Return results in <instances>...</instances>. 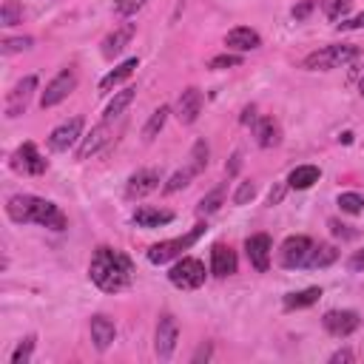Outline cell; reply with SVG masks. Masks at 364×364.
<instances>
[{"mask_svg":"<svg viewBox=\"0 0 364 364\" xmlns=\"http://www.w3.org/2000/svg\"><path fill=\"white\" fill-rule=\"evenodd\" d=\"M88 276L100 290L117 293V290L128 287V282L134 276V264L125 253H119L114 247H97L91 256V264H88Z\"/></svg>","mask_w":364,"mask_h":364,"instance_id":"cell-1","label":"cell"},{"mask_svg":"<svg viewBox=\"0 0 364 364\" xmlns=\"http://www.w3.org/2000/svg\"><path fill=\"white\" fill-rule=\"evenodd\" d=\"M6 213L17 225H43V228H51V230H63L65 228L63 210L54 202L40 199L34 193H14L6 202Z\"/></svg>","mask_w":364,"mask_h":364,"instance_id":"cell-2","label":"cell"},{"mask_svg":"<svg viewBox=\"0 0 364 364\" xmlns=\"http://www.w3.org/2000/svg\"><path fill=\"white\" fill-rule=\"evenodd\" d=\"M358 54L355 46H347V43H338V46H324L313 54L304 57V68L307 71H330V68H341L347 65L353 57Z\"/></svg>","mask_w":364,"mask_h":364,"instance_id":"cell-3","label":"cell"},{"mask_svg":"<svg viewBox=\"0 0 364 364\" xmlns=\"http://www.w3.org/2000/svg\"><path fill=\"white\" fill-rule=\"evenodd\" d=\"M202 233H205V225H196V228L188 230L185 236H176V239H165V242L151 245V247H148V262H154V264H165V262H171L173 256H179L182 250H188Z\"/></svg>","mask_w":364,"mask_h":364,"instance_id":"cell-4","label":"cell"},{"mask_svg":"<svg viewBox=\"0 0 364 364\" xmlns=\"http://www.w3.org/2000/svg\"><path fill=\"white\" fill-rule=\"evenodd\" d=\"M168 279H171V284H176L182 290H196V287L205 284V264L199 259H193V256H182L171 267Z\"/></svg>","mask_w":364,"mask_h":364,"instance_id":"cell-5","label":"cell"},{"mask_svg":"<svg viewBox=\"0 0 364 364\" xmlns=\"http://www.w3.org/2000/svg\"><path fill=\"white\" fill-rule=\"evenodd\" d=\"M176 338H179V327H176V318L171 313H162L159 321H156V336H154V350L162 361H168L176 350Z\"/></svg>","mask_w":364,"mask_h":364,"instance_id":"cell-6","label":"cell"},{"mask_svg":"<svg viewBox=\"0 0 364 364\" xmlns=\"http://www.w3.org/2000/svg\"><path fill=\"white\" fill-rule=\"evenodd\" d=\"M74 88H77V74H74V68H63V71L46 85V91H43V97H40V105H43V108H54V105L63 102Z\"/></svg>","mask_w":364,"mask_h":364,"instance_id":"cell-7","label":"cell"},{"mask_svg":"<svg viewBox=\"0 0 364 364\" xmlns=\"http://www.w3.org/2000/svg\"><path fill=\"white\" fill-rule=\"evenodd\" d=\"M313 250V242L307 236H287L279 247V264L282 267H301Z\"/></svg>","mask_w":364,"mask_h":364,"instance_id":"cell-8","label":"cell"},{"mask_svg":"<svg viewBox=\"0 0 364 364\" xmlns=\"http://www.w3.org/2000/svg\"><path fill=\"white\" fill-rule=\"evenodd\" d=\"M34 91H37V77H34V74L23 77V80L9 91V97H6V117H9V119L20 117V114L28 108V100H31Z\"/></svg>","mask_w":364,"mask_h":364,"instance_id":"cell-9","label":"cell"},{"mask_svg":"<svg viewBox=\"0 0 364 364\" xmlns=\"http://www.w3.org/2000/svg\"><path fill=\"white\" fill-rule=\"evenodd\" d=\"M82 139V117H71L63 125H57L48 134V148L51 151H68Z\"/></svg>","mask_w":364,"mask_h":364,"instance_id":"cell-10","label":"cell"},{"mask_svg":"<svg viewBox=\"0 0 364 364\" xmlns=\"http://www.w3.org/2000/svg\"><path fill=\"white\" fill-rule=\"evenodd\" d=\"M321 324H324V330H327L330 336H336V338H347L350 333L358 330L361 318H358L355 310H327L324 318H321Z\"/></svg>","mask_w":364,"mask_h":364,"instance_id":"cell-11","label":"cell"},{"mask_svg":"<svg viewBox=\"0 0 364 364\" xmlns=\"http://www.w3.org/2000/svg\"><path fill=\"white\" fill-rule=\"evenodd\" d=\"M11 168L20 171V173H43L46 171V159L37 154L34 142H23L14 154H11Z\"/></svg>","mask_w":364,"mask_h":364,"instance_id":"cell-12","label":"cell"},{"mask_svg":"<svg viewBox=\"0 0 364 364\" xmlns=\"http://www.w3.org/2000/svg\"><path fill=\"white\" fill-rule=\"evenodd\" d=\"M159 182H162V176H159L156 168H142V171H136V173L128 179L125 196H128V199H142V196L154 193V191L159 188Z\"/></svg>","mask_w":364,"mask_h":364,"instance_id":"cell-13","label":"cell"},{"mask_svg":"<svg viewBox=\"0 0 364 364\" xmlns=\"http://www.w3.org/2000/svg\"><path fill=\"white\" fill-rule=\"evenodd\" d=\"M245 250H247V259H250L253 270L264 273L270 267V250H273V245H270V236L267 233H253L245 242Z\"/></svg>","mask_w":364,"mask_h":364,"instance_id":"cell-14","label":"cell"},{"mask_svg":"<svg viewBox=\"0 0 364 364\" xmlns=\"http://www.w3.org/2000/svg\"><path fill=\"white\" fill-rule=\"evenodd\" d=\"M202 114V91L199 88H185L182 94H179V100H176V119L182 122V125H191V122H196V117Z\"/></svg>","mask_w":364,"mask_h":364,"instance_id":"cell-15","label":"cell"},{"mask_svg":"<svg viewBox=\"0 0 364 364\" xmlns=\"http://www.w3.org/2000/svg\"><path fill=\"white\" fill-rule=\"evenodd\" d=\"M108 139H111V125H108V119H105V122H100L97 128H91L88 136H82V142H80V148H77V159H88V156H94Z\"/></svg>","mask_w":364,"mask_h":364,"instance_id":"cell-16","label":"cell"},{"mask_svg":"<svg viewBox=\"0 0 364 364\" xmlns=\"http://www.w3.org/2000/svg\"><path fill=\"white\" fill-rule=\"evenodd\" d=\"M210 273L225 279L236 273V253L228 245H213L210 247Z\"/></svg>","mask_w":364,"mask_h":364,"instance_id":"cell-17","label":"cell"},{"mask_svg":"<svg viewBox=\"0 0 364 364\" xmlns=\"http://www.w3.org/2000/svg\"><path fill=\"white\" fill-rule=\"evenodd\" d=\"M225 46H228L230 51H253V48L262 46V37H259L253 28L239 26V28H230V31L225 34Z\"/></svg>","mask_w":364,"mask_h":364,"instance_id":"cell-18","label":"cell"},{"mask_svg":"<svg viewBox=\"0 0 364 364\" xmlns=\"http://www.w3.org/2000/svg\"><path fill=\"white\" fill-rule=\"evenodd\" d=\"M131 37H134V23H122L119 28H114V31L102 40V57L114 60L117 54H122V48L131 43Z\"/></svg>","mask_w":364,"mask_h":364,"instance_id":"cell-19","label":"cell"},{"mask_svg":"<svg viewBox=\"0 0 364 364\" xmlns=\"http://www.w3.org/2000/svg\"><path fill=\"white\" fill-rule=\"evenodd\" d=\"M114 338H117L114 321L105 318V316H91V341H94V347L97 350H108L114 344Z\"/></svg>","mask_w":364,"mask_h":364,"instance_id":"cell-20","label":"cell"},{"mask_svg":"<svg viewBox=\"0 0 364 364\" xmlns=\"http://www.w3.org/2000/svg\"><path fill=\"white\" fill-rule=\"evenodd\" d=\"M171 219H173L171 210H159V208H148V205L134 210V222L139 228H159V225H168Z\"/></svg>","mask_w":364,"mask_h":364,"instance_id":"cell-21","label":"cell"},{"mask_svg":"<svg viewBox=\"0 0 364 364\" xmlns=\"http://www.w3.org/2000/svg\"><path fill=\"white\" fill-rule=\"evenodd\" d=\"M253 134H256V142L262 148H273L279 142V125L273 122V117H259L253 122Z\"/></svg>","mask_w":364,"mask_h":364,"instance_id":"cell-22","label":"cell"},{"mask_svg":"<svg viewBox=\"0 0 364 364\" xmlns=\"http://www.w3.org/2000/svg\"><path fill=\"white\" fill-rule=\"evenodd\" d=\"M139 63H136V57H131V60H125V63H119L114 71H108L102 80H100V88L102 91H111L114 85H119V82H125L131 74H134V68H136Z\"/></svg>","mask_w":364,"mask_h":364,"instance_id":"cell-23","label":"cell"},{"mask_svg":"<svg viewBox=\"0 0 364 364\" xmlns=\"http://www.w3.org/2000/svg\"><path fill=\"white\" fill-rule=\"evenodd\" d=\"M318 176H321V171H318L316 165H299V168L290 171L287 185L296 188V191H304V188H310L313 182H318Z\"/></svg>","mask_w":364,"mask_h":364,"instance_id":"cell-24","label":"cell"},{"mask_svg":"<svg viewBox=\"0 0 364 364\" xmlns=\"http://www.w3.org/2000/svg\"><path fill=\"white\" fill-rule=\"evenodd\" d=\"M338 259V250L333 247V245H313V250H310V256H307V267H313V270H318V267H327V264H333Z\"/></svg>","mask_w":364,"mask_h":364,"instance_id":"cell-25","label":"cell"},{"mask_svg":"<svg viewBox=\"0 0 364 364\" xmlns=\"http://www.w3.org/2000/svg\"><path fill=\"white\" fill-rule=\"evenodd\" d=\"M318 296H321V287H304V290H299V293H287V296H284V307H287V310H301V307L316 304Z\"/></svg>","mask_w":364,"mask_h":364,"instance_id":"cell-26","label":"cell"},{"mask_svg":"<svg viewBox=\"0 0 364 364\" xmlns=\"http://www.w3.org/2000/svg\"><path fill=\"white\" fill-rule=\"evenodd\" d=\"M168 114H171V108H168V105H159V108L148 117V122H145V128H142V139H145V142H151V139H156V136H159V131L165 128Z\"/></svg>","mask_w":364,"mask_h":364,"instance_id":"cell-27","label":"cell"},{"mask_svg":"<svg viewBox=\"0 0 364 364\" xmlns=\"http://www.w3.org/2000/svg\"><path fill=\"white\" fill-rule=\"evenodd\" d=\"M134 94H136V88H122V91H117L114 94V100L108 102V108H105V119L111 122V119H117L131 102H134Z\"/></svg>","mask_w":364,"mask_h":364,"instance_id":"cell-28","label":"cell"},{"mask_svg":"<svg viewBox=\"0 0 364 364\" xmlns=\"http://www.w3.org/2000/svg\"><path fill=\"white\" fill-rule=\"evenodd\" d=\"M196 176V168L193 165H185V168H179L168 182H165V193H173V191H182V188H188L191 185V179Z\"/></svg>","mask_w":364,"mask_h":364,"instance_id":"cell-29","label":"cell"},{"mask_svg":"<svg viewBox=\"0 0 364 364\" xmlns=\"http://www.w3.org/2000/svg\"><path fill=\"white\" fill-rule=\"evenodd\" d=\"M188 165H193L196 173L205 171V165H208V142H205V139H196V142H193L191 156H188Z\"/></svg>","mask_w":364,"mask_h":364,"instance_id":"cell-30","label":"cell"},{"mask_svg":"<svg viewBox=\"0 0 364 364\" xmlns=\"http://www.w3.org/2000/svg\"><path fill=\"white\" fill-rule=\"evenodd\" d=\"M350 3L353 0H321V11L327 20H341L350 11Z\"/></svg>","mask_w":364,"mask_h":364,"instance_id":"cell-31","label":"cell"},{"mask_svg":"<svg viewBox=\"0 0 364 364\" xmlns=\"http://www.w3.org/2000/svg\"><path fill=\"white\" fill-rule=\"evenodd\" d=\"M344 213H361L364 210V196L361 193H353V191H347V193H341L338 196V202H336Z\"/></svg>","mask_w":364,"mask_h":364,"instance_id":"cell-32","label":"cell"},{"mask_svg":"<svg viewBox=\"0 0 364 364\" xmlns=\"http://www.w3.org/2000/svg\"><path fill=\"white\" fill-rule=\"evenodd\" d=\"M31 353H34V336H26V338L14 347V353H11V364H28Z\"/></svg>","mask_w":364,"mask_h":364,"instance_id":"cell-33","label":"cell"},{"mask_svg":"<svg viewBox=\"0 0 364 364\" xmlns=\"http://www.w3.org/2000/svg\"><path fill=\"white\" fill-rule=\"evenodd\" d=\"M222 199H225V188L219 185L216 191H210L208 196H202V202H199V213H213V210H219Z\"/></svg>","mask_w":364,"mask_h":364,"instance_id":"cell-34","label":"cell"},{"mask_svg":"<svg viewBox=\"0 0 364 364\" xmlns=\"http://www.w3.org/2000/svg\"><path fill=\"white\" fill-rule=\"evenodd\" d=\"M0 20H3V26H17V23L23 20V9H20L14 0H6V3H3V17H0Z\"/></svg>","mask_w":364,"mask_h":364,"instance_id":"cell-35","label":"cell"},{"mask_svg":"<svg viewBox=\"0 0 364 364\" xmlns=\"http://www.w3.org/2000/svg\"><path fill=\"white\" fill-rule=\"evenodd\" d=\"M256 196V182L253 179H245V182H239V188H236V193H233V205H245V202H250Z\"/></svg>","mask_w":364,"mask_h":364,"instance_id":"cell-36","label":"cell"},{"mask_svg":"<svg viewBox=\"0 0 364 364\" xmlns=\"http://www.w3.org/2000/svg\"><path fill=\"white\" fill-rule=\"evenodd\" d=\"M239 63H242L239 54H219V57H213V60L208 63V68L219 71V68H233V65H239Z\"/></svg>","mask_w":364,"mask_h":364,"instance_id":"cell-37","label":"cell"},{"mask_svg":"<svg viewBox=\"0 0 364 364\" xmlns=\"http://www.w3.org/2000/svg\"><path fill=\"white\" fill-rule=\"evenodd\" d=\"M142 6H145V0H117V3H114V11L122 14V17H131V14L139 11Z\"/></svg>","mask_w":364,"mask_h":364,"instance_id":"cell-38","label":"cell"},{"mask_svg":"<svg viewBox=\"0 0 364 364\" xmlns=\"http://www.w3.org/2000/svg\"><path fill=\"white\" fill-rule=\"evenodd\" d=\"M28 46H31V37H9V40H3V54H14Z\"/></svg>","mask_w":364,"mask_h":364,"instance_id":"cell-39","label":"cell"},{"mask_svg":"<svg viewBox=\"0 0 364 364\" xmlns=\"http://www.w3.org/2000/svg\"><path fill=\"white\" fill-rule=\"evenodd\" d=\"M338 28H344V31H355V28H364V11H361V14H355L353 20H341V23H338Z\"/></svg>","mask_w":364,"mask_h":364,"instance_id":"cell-40","label":"cell"},{"mask_svg":"<svg viewBox=\"0 0 364 364\" xmlns=\"http://www.w3.org/2000/svg\"><path fill=\"white\" fill-rule=\"evenodd\" d=\"M355 355L350 353V350H336L333 355H330V364H350Z\"/></svg>","mask_w":364,"mask_h":364,"instance_id":"cell-41","label":"cell"},{"mask_svg":"<svg viewBox=\"0 0 364 364\" xmlns=\"http://www.w3.org/2000/svg\"><path fill=\"white\" fill-rule=\"evenodd\" d=\"M347 267H350L353 273H358V270H364V250H358V253H353V256L347 259Z\"/></svg>","mask_w":364,"mask_h":364,"instance_id":"cell-42","label":"cell"},{"mask_svg":"<svg viewBox=\"0 0 364 364\" xmlns=\"http://www.w3.org/2000/svg\"><path fill=\"white\" fill-rule=\"evenodd\" d=\"M282 196H284V185L270 188V193H267V205H279V202H282Z\"/></svg>","mask_w":364,"mask_h":364,"instance_id":"cell-43","label":"cell"},{"mask_svg":"<svg viewBox=\"0 0 364 364\" xmlns=\"http://www.w3.org/2000/svg\"><path fill=\"white\" fill-rule=\"evenodd\" d=\"M310 9H313V3H310V0H304L301 6H296V9H293V17H296V20H304Z\"/></svg>","mask_w":364,"mask_h":364,"instance_id":"cell-44","label":"cell"},{"mask_svg":"<svg viewBox=\"0 0 364 364\" xmlns=\"http://www.w3.org/2000/svg\"><path fill=\"white\" fill-rule=\"evenodd\" d=\"M330 228H333V233H336V236H353V230H344L347 225H338V222H330Z\"/></svg>","mask_w":364,"mask_h":364,"instance_id":"cell-45","label":"cell"},{"mask_svg":"<svg viewBox=\"0 0 364 364\" xmlns=\"http://www.w3.org/2000/svg\"><path fill=\"white\" fill-rule=\"evenodd\" d=\"M236 168H239V154H233V156H230V165H228L225 171H228V173H236Z\"/></svg>","mask_w":364,"mask_h":364,"instance_id":"cell-46","label":"cell"},{"mask_svg":"<svg viewBox=\"0 0 364 364\" xmlns=\"http://www.w3.org/2000/svg\"><path fill=\"white\" fill-rule=\"evenodd\" d=\"M208 355H210V347H199L196 355H193V361H202V358H208Z\"/></svg>","mask_w":364,"mask_h":364,"instance_id":"cell-47","label":"cell"},{"mask_svg":"<svg viewBox=\"0 0 364 364\" xmlns=\"http://www.w3.org/2000/svg\"><path fill=\"white\" fill-rule=\"evenodd\" d=\"M358 88H361V97H364V77H361V85Z\"/></svg>","mask_w":364,"mask_h":364,"instance_id":"cell-48","label":"cell"}]
</instances>
